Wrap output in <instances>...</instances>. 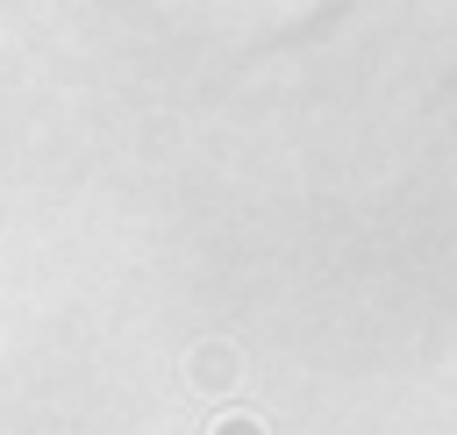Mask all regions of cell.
I'll list each match as a JSON object with an SVG mask.
<instances>
[{
    "mask_svg": "<svg viewBox=\"0 0 457 435\" xmlns=\"http://www.w3.org/2000/svg\"><path fill=\"white\" fill-rule=\"evenodd\" d=\"M214 435H264V428H243V421H228V428H214Z\"/></svg>",
    "mask_w": 457,
    "mask_h": 435,
    "instance_id": "6da1fadb",
    "label": "cell"
}]
</instances>
